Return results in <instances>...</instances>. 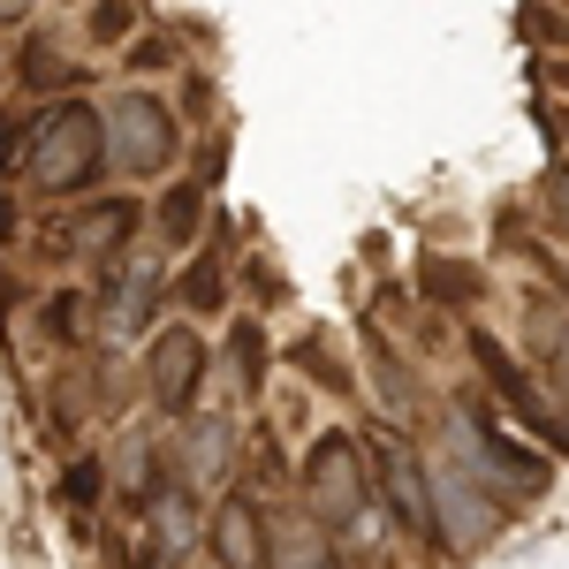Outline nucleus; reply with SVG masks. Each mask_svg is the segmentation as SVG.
<instances>
[{
	"instance_id": "nucleus-1",
	"label": "nucleus",
	"mask_w": 569,
	"mask_h": 569,
	"mask_svg": "<svg viewBox=\"0 0 569 569\" xmlns=\"http://www.w3.org/2000/svg\"><path fill=\"white\" fill-rule=\"evenodd\" d=\"M440 440L479 471L493 493H517V501H547V486H555V456L539 448V440L493 402V395L463 388L448 402V418H440Z\"/></svg>"
},
{
	"instance_id": "nucleus-2",
	"label": "nucleus",
	"mask_w": 569,
	"mask_h": 569,
	"mask_svg": "<svg viewBox=\"0 0 569 569\" xmlns=\"http://www.w3.org/2000/svg\"><path fill=\"white\" fill-rule=\"evenodd\" d=\"M23 176H31L39 198H91V190L107 182V114L91 107L84 91L46 99L39 114H31Z\"/></svg>"
},
{
	"instance_id": "nucleus-3",
	"label": "nucleus",
	"mask_w": 569,
	"mask_h": 569,
	"mask_svg": "<svg viewBox=\"0 0 569 569\" xmlns=\"http://www.w3.org/2000/svg\"><path fill=\"white\" fill-rule=\"evenodd\" d=\"M297 501H305L311 525H327L335 539L372 517V471H365V440L350 426H327V433L305 440V456H297Z\"/></svg>"
},
{
	"instance_id": "nucleus-4",
	"label": "nucleus",
	"mask_w": 569,
	"mask_h": 569,
	"mask_svg": "<svg viewBox=\"0 0 569 569\" xmlns=\"http://www.w3.org/2000/svg\"><path fill=\"white\" fill-rule=\"evenodd\" d=\"M426 479H433V517H440V555H486L501 525H509V493L493 486L448 448V456H426Z\"/></svg>"
},
{
	"instance_id": "nucleus-5",
	"label": "nucleus",
	"mask_w": 569,
	"mask_h": 569,
	"mask_svg": "<svg viewBox=\"0 0 569 569\" xmlns=\"http://www.w3.org/2000/svg\"><path fill=\"white\" fill-rule=\"evenodd\" d=\"M176 160H182V122H176V107L130 84L114 107H107V176L152 182V176H168Z\"/></svg>"
},
{
	"instance_id": "nucleus-6",
	"label": "nucleus",
	"mask_w": 569,
	"mask_h": 569,
	"mask_svg": "<svg viewBox=\"0 0 569 569\" xmlns=\"http://www.w3.org/2000/svg\"><path fill=\"white\" fill-rule=\"evenodd\" d=\"M471 357H479V372H486V395H493L547 456H569V402H555L517 357L501 350V335H486V327H471Z\"/></svg>"
},
{
	"instance_id": "nucleus-7",
	"label": "nucleus",
	"mask_w": 569,
	"mask_h": 569,
	"mask_svg": "<svg viewBox=\"0 0 569 569\" xmlns=\"http://www.w3.org/2000/svg\"><path fill=\"white\" fill-rule=\"evenodd\" d=\"M372 501H388L395 531L410 547H433L440 555V517H433V479H426V456L410 433H380L372 440Z\"/></svg>"
},
{
	"instance_id": "nucleus-8",
	"label": "nucleus",
	"mask_w": 569,
	"mask_h": 569,
	"mask_svg": "<svg viewBox=\"0 0 569 569\" xmlns=\"http://www.w3.org/2000/svg\"><path fill=\"white\" fill-rule=\"evenodd\" d=\"M206 365H213L206 335H198L190 319H176V327H160V335L144 342V395H152L168 418H190V410H198V388H206Z\"/></svg>"
},
{
	"instance_id": "nucleus-9",
	"label": "nucleus",
	"mask_w": 569,
	"mask_h": 569,
	"mask_svg": "<svg viewBox=\"0 0 569 569\" xmlns=\"http://www.w3.org/2000/svg\"><path fill=\"white\" fill-rule=\"evenodd\" d=\"M266 539H273V509L259 501V486L228 479L213 493V517H206V555H213V569H266Z\"/></svg>"
},
{
	"instance_id": "nucleus-10",
	"label": "nucleus",
	"mask_w": 569,
	"mask_h": 569,
	"mask_svg": "<svg viewBox=\"0 0 569 569\" xmlns=\"http://www.w3.org/2000/svg\"><path fill=\"white\" fill-rule=\"evenodd\" d=\"M144 547H152V569H182L190 555H206V517H198V493L168 471V479L144 493Z\"/></svg>"
},
{
	"instance_id": "nucleus-11",
	"label": "nucleus",
	"mask_w": 569,
	"mask_h": 569,
	"mask_svg": "<svg viewBox=\"0 0 569 569\" xmlns=\"http://www.w3.org/2000/svg\"><path fill=\"white\" fill-rule=\"evenodd\" d=\"M160 311H168V273H160V251L137 243L122 266H107V327H114L122 342H137Z\"/></svg>"
},
{
	"instance_id": "nucleus-12",
	"label": "nucleus",
	"mask_w": 569,
	"mask_h": 569,
	"mask_svg": "<svg viewBox=\"0 0 569 569\" xmlns=\"http://www.w3.org/2000/svg\"><path fill=\"white\" fill-rule=\"evenodd\" d=\"M137 228H144L137 198H84V213H77V228H69V243L107 273V266H122L137 251Z\"/></svg>"
},
{
	"instance_id": "nucleus-13",
	"label": "nucleus",
	"mask_w": 569,
	"mask_h": 569,
	"mask_svg": "<svg viewBox=\"0 0 569 569\" xmlns=\"http://www.w3.org/2000/svg\"><path fill=\"white\" fill-rule=\"evenodd\" d=\"M176 479L206 501V486H228L236 479V426L228 418H182V456H176Z\"/></svg>"
},
{
	"instance_id": "nucleus-14",
	"label": "nucleus",
	"mask_w": 569,
	"mask_h": 569,
	"mask_svg": "<svg viewBox=\"0 0 569 569\" xmlns=\"http://www.w3.org/2000/svg\"><path fill=\"white\" fill-rule=\"evenodd\" d=\"M266 569H342V547L335 531L311 525V517H273V539H266Z\"/></svg>"
},
{
	"instance_id": "nucleus-15",
	"label": "nucleus",
	"mask_w": 569,
	"mask_h": 569,
	"mask_svg": "<svg viewBox=\"0 0 569 569\" xmlns=\"http://www.w3.org/2000/svg\"><path fill=\"white\" fill-rule=\"evenodd\" d=\"M8 77L23 91H39V99H69V91H84V61H69L53 39H23V53L8 61Z\"/></svg>"
},
{
	"instance_id": "nucleus-16",
	"label": "nucleus",
	"mask_w": 569,
	"mask_h": 569,
	"mask_svg": "<svg viewBox=\"0 0 569 569\" xmlns=\"http://www.w3.org/2000/svg\"><path fill=\"white\" fill-rule=\"evenodd\" d=\"M168 305H176L182 319H220V311H228V273H220L213 259H190L176 281H168Z\"/></svg>"
},
{
	"instance_id": "nucleus-17",
	"label": "nucleus",
	"mask_w": 569,
	"mask_h": 569,
	"mask_svg": "<svg viewBox=\"0 0 569 569\" xmlns=\"http://www.w3.org/2000/svg\"><path fill=\"white\" fill-rule=\"evenodd\" d=\"M206 190H213V182L190 176V182H176V190L160 198V251H190V243H198V213H206Z\"/></svg>"
},
{
	"instance_id": "nucleus-18",
	"label": "nucleus",
	"mask_w": 569,
	"mask_h": 569,
	"mask_svg": "<svg viewBox=\"0 0 569 569\" xmlns=\"http://www.w3.org/2000/svg\"><path fill=\"white\" fill-rule=\"evenodd\" d=\"M372 395H380V410H388L395 426H402V418H418V380H410V365H402L380 335H372Z\"/></svg>"
},
{
	"instance_id": "nucleus-19",
	"label": "nucleus",
	"mask_w": 569,
	"mask_h": 569,
	"mask_svg": "<svg viewBox=\"0 0 569 569\" xmlns=\"http://www.w3.org/2000/svg\"><path fill=\"white\" fill-rule=\"evenodd\" d=\"M107 486H114V471H107L99 456H69V463H61V501H69L77 531H91V509L107 501Z\"/></svg>"
},
{
	"instance_id": "nucleus-20",
	"label": "nucleus",
	"mask_w": 569,
	"mask_h": 569,
	"mask_svg": "<svg viewBox=\"0 0 569 569\" xmlns=\"http://www.w3.org/2000/svg\"><path fill=\"white\" fill-rule=\"evenodd\" d=\"M531 342L547 357V372L569 388V305L562 297H531Z\"/></svg>"
},
{
	"instance_id": "nucleus-21",
	"label": "nucleus",
	"mask_w": 569,
	"mask_h": 569,
	"mask_svg": "<svg viewBox=\"0 0 569 569\" xmlns=\"http://www.w3.org/2000/svg\"><path fill=\"white\" fill-rule=\"evenodd\" d=\"M266 357H273V350H266V327L243 311V319L228 327V365H236V388H243V395L266 388Z\"/></svg>"
},
{
	"instance_id": "nucleus-22",
	"label": "nucleus",
	"mask_w": 569,
	"mask_h": 569,
	"mask_svg": "<svg viewBox=\"0 0 569 569\" xmlns=\"http://www.w3.org/2000/svg\"><path fill=\"white\" fill-rule=\"evenodd\" d=\"M144 31V0H99L84 16V39L91 46H130Z\"/></svg>"
},
{
	"instance_id": "nucleus-23",
	"label": "nucleus",
	"mask_w": 569,
	"mask_h": 569,
	"mask_svg": "<svg viewBox=\"0 0 569 569\" xmlns=\"http://www.w3.org/2000/svg\"><path fill=\"white\" fill-rule=\"evenodd\" d=\"M297 365H305V380L311 388H327V395H350L357 380H350V365H342V357H335V342H327V335H305V342H297Z\"/></svg>"
},
{
	"instance_id": "nucleus-24",
	"label": "nucleus",
	"mask_w": 569,
	"mask_h": 569,
	"mask_svg": "<svg viewBox=\"0 0 569 569\" xmlns=\"http://www.w3.org/2000/svg\"><path fill=\"white\" fill-rule=\"evenodd\" d=\"M426 289H433L440 305H456V311H471V305H479V273H471V266L426 259Z\"/></svg>"
},
{
	"instance_id": "nucleus-25",
	"label": "nucleus",
	"mask_w": 569,
	"mask_h": 569,
	"mask_svg": "<svg viewBox=\"0 0 569 569\" xmlns=\"http://www.w3.org/2000/svg\"><path fill=\"white\" fill-rule=\"evenodd\" d=\"M84 327H91V297H77V289L46 297V335L53 342H84Z\"/></svg>"
},
{
	"instance_id": "nucleus-26",
	"label": "nucleus",
	"mask_w": 569,
	"mask_h": 569,
	"mask_svg": "<svg viewBox=\"0 0 569 569\" xmlns=\"http://www.w3.org/2000/svg\"><path fill=\"white\" fill-rule=\"evenodd\" d=\"M182 53H176V39H160V31H137L130 46H122V69L130 77H160V69H176Z\"/></svg>"
},
{
	"instance_id": "nucleus-27",
	"label": "nucleus",
	"mask_w": 569,
	"mask_h": 569,
	"mask_svg": "<svg viewBox=\"0 0 569 569\" xmlns=\"http://www.w3.org/2000/svg\"><path fill=\"white\" fill-rule=\"evenodd\" d=\"M23 152H31V130H23L16 114H0V190H8L16 168H23Z\"/></svg>"
},
{
	"instance_id": "nucleus-28",
	"label": "nucleus",
	"mask_w": 569,
	"mask_h": 569,
	"mask_svg": "<svg viewBox=\"0 0 569 569\" xmlns=\"http://www.w3.org/2000/svg\"><path fill=\"white\" fill-rule=\"evenodd\" d=\"M547 213L569 228V168H555V176H547Z\"/></svg>"
},
{
	"instance_id": "nucleus-29",
	"label": "nucleus",
	"mask_w": 569,
	"mask_h": 569,
	"mask_svg": "<svg viewBox=\"0 0 569 569\" xmlns=\"http://www.w3.org/2000/svg\"><path fill=\"white\" fill-rule=\"evenodd\" d=\"M539 84H555L569 99V61H555V53H547V61H539Z\"/></svg>"
},
{
	"instance_id": "nucleus-30",
	"label": "nucleus",
	"mask_w": 569,
	"mask_h": 569,
	"mask_svg": "<svg viewBox=\"0 0 569 569\" xmlns=\"http://www.w3.org/2000/svg\"><path fill=\"white\" fill-rule=\"evenodd\" d=\"M8 243H16V198L0 190V251H8Z\"/></svg>"
},
{
	"instance_id": "nucleus-31",
	"label": "nucleus",
	"mask_w": 569,
	"mask_h": 569,
	"mask_svg": "<svg viewBox=\"0 0 569 569\" xmlns=\"http://www.w3.org/2000/svg\"><path fill=\"white\" fill-rule=\"evenodd\" d=\"M31 8H39V0H0V23H23Z\"/></svg>"
},
{
	"instance_id": "nucleus-32",
	"label": "nucleus",
	"mask_w": 569,
	"mask_h": 569,
	"mask_svg": "<svg viewBox=\"0 0 569 569\" xmlns=\"http://www.w3.org/2000/svg\"><path fill=\"white\" fill-rule=\"evenodd\" d=\"M0 77H8V69H0Z\"/></svg>"
}]
</instances>
